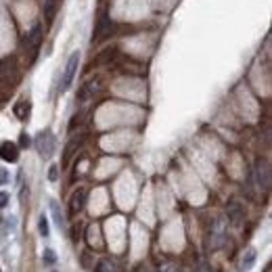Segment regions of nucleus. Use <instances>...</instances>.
Wrapping results in <instances>:
<instances>
[{
  "instance_id": "1",
  "label": "nucleus",
  "mask_w": 272,
  "mask_h": 272,
  "mask_svg": "<svg viewBox=\"0 0 272 272\" xmlns=\"http://www.w3.org/2000/svg\"><path fill=\"white\" fill-rule=\"evenodd\" d=\"M34 147L38 149L42 159H50L52 153H55V147H57V140H55V134L50 130H40L34 138Z\"/></svg>"
},
{
  "instance_id": "2",
  "label": "nucleus",
  "mask_w": 272,
  "mask_h": 272,
  "mask_svg": "<svg viewBox=\"0 0 272 272\" xmlns=\"http://www.w3.org/2000/svg\"><path fill=\"white\" fill-rule=\"evenodd\" d=\"M80 50H74L69 55V59H67V63H65V69H63V78H61V86H59V92H65L69 86H71V82H74V78H76V74H78V67H80Z\"/></svg>"
},
{
  "instance_id": "3",
  "label": "nucleus",
  "mask_w": 272,
  "mask_h": 272,
  "mask_svg": "<svg viewBox=\"0 0 272 272\" xmlns=\"http://www.w3.org/2000/svg\"><path fill=\"white\" fill-rule=\"evenodd\" d=\"M86 199H88V191L86 189H76L71 193V197H69V213L71 216H76V213H80L84 209Z\"/></svg>"
},
{
  "instance_id": "4",
  "label": "nucleus",
  "mask_w": 272,
  "mask_h": 272,
  "mask_svg": "<svg viewBox=\"0 0 272 272\" xmlns=\"http://www.w3.org/2000/svg\"><path fill=\"white\" fill-rule=\"evenodd\" d=\"M255 178H257V184H260L262 191L270 189V166L266 159H260L255 164Z\"/></svg>"
},
{
  "instance_id": "5",
  "label": "nucleus",
  "mask_w": 272,
  "mask_h": 272,
  "mask_svg": "<svg viewBox=\"0 0 272 272\" xmlns=\"http://www.w3.org/2000/svg\"><path fill=\"white\" fill-rule=\"evenodd\" d=\"M0 157H3L7 164H15L19 159V147L11 140H3L0 142Z\"/></svg>"
},
{
  "instance_id": "6",
  "label": "nucleus",
  "mask_w": 272,
  "mask_h": 272,
  "mask_svg": "<svg viewBox=\"0 0 272 272\" xmlns=\"http://www.w3.org/2000/svg\"><path fill=\"white\" fill-rule=\"evenodd\" d=\"M30 111H32V103L27 101V98H21V101H17L15 107H13V113H15V118L19 122H27V120H30Z\"/></svg>"
},
{
  "instance_id": "7",
  "label": "nucleus",
  "mask_w": 272,
  "mask_h": 272,
  "mask_svg": "<svg viewBox=\"0 0 272 272\" xmlns=\"http://www.w3.org/2000/svg\"><path fill=\"white\" fill-rule=\"evenodd\" d=\"M226 216H228V222L233 226H241L243 220H245V213H243V207L239 203H231L226 209Z\"/></svg>"
},
{
  "instance_id": "8",
  "label": "nucleus",
  "mask_w": 272,
  "mask_h": 272,
  "mask_svg": "<svg viewBox=\"0 0 272 272\" xmlns=\"http://www.w3.org/2000/svg\"><path fill=\"white\" fill-rule=\"evenodd\" d=\"M48 205H50V213H52V220H55V224L61 228V231H65L67 228V224H65V213H63V209H61V205L55 201V199H50L48 201Z\"/></svg>"
},
{
  "instance_id": "9",
  "label": "nucleus",
  "mask_w": 272,
  "mask_h": 272,
  "mask_svg": "<svg viewBox=\"0 0 272 272\" xmlns=\"http://www.w3.org/2000/svg\"><path fill=\"white\" fill-rule=\"evenodd\" d=\"M94 272H122V264L111 260V257H103V260L96 264Z\"/></svg>"
},
{
  "instance_id": "10",
  "label": "nucleus",
  "mask_w": 272,
  "mask_h": 272,
  "mask_svg": "<svg viewBox=\"0 0 272 272\" xmlns=\"http://www.w3.org/2000/svg\"><path fill=\"white\" fill-rule=\"evenodd\" d=\"M96 90H98V82L96 80H88L82 86V90H80V101H86V98L92 96Z\"/></svg>"
},
{
  "instance_id": "11",
  "label": "nucleus",
  "mask_w": 272,
  "mask_h": 272,
  "mask_svg": "<svg viewBox=\"0 0 272 272\" xmlns=\"http://www.w3.org/2000/svg\"><path fill=\"white\" fill-rule=\"evenodd\" d=\"M255 264V249H247L241 257V264H239V270H249L251 266Z\"/></svg>"
},
{
  "instance_id": "12",
  "label": "nucleus",
  "mask_w": 272,
  "mask_h": 272,
  "mask_svg": "<svg viewBox=\"0 0 272 272\" xmlns=\"http://www.w3.org/2000/svg\"><path fill=\"white\" fill-rule=\"evenodd\" d=\"M38 231H40L42 237H48V235H50V231H48V220H46L44 213H42L40 220H38Z\"/></svg>"
},
{
  "instance_id": "13",
  "label": "nucleus",
  "mask_w": 272,
  "mask_h": 272,
  "mask_svg": "<svg viewBox=\"0 0 272 272\" xmlns=\"http://www.w3.org/2000/svg\"><path fill=\"white\" fill-rule=\"evenodd\" d=\"M42 260H44L46 266H52V264H57V255H55L52 249H44V253H42Z\"/></svg>"
},
{
  "instance_id": "14",
  "label": "nucleus",
  "mask_w": 272,
  "mask_h": 272,
  "mask_svg": "<svg viewBox=\"0 0 272 272\" xmlns=\"http://www.w3.org/2000/svg\"><path fill=\"white\" fill-rule=\"evenodd\" d=\"M19 149H27V147H32V138L30 136H27L25 132H21L19 134V145H17Z\"/></svg>"
},
{
  "instance_id": "15",
  "label": "nucleus",
  "mask_w": 272,
  "mask_h": 272,
  "mask_svg": "<svg viewBox=\"0 0 272 272\" xmlns=\"http://www.w3.org/2000/svg\"><path fill=\"white\" fill-rule=\"evenodd\" d=\"M11 182V174L5 170V168H0V187H5V184Z\"/></svg>"
},
{
  "instance_id": "16",
  "label": "nucleus",
  "mask_w": 272,
  "mask_h": 272,
  "mask_svg": "<svg viewBox=\"0 0 272 272\" xmlns=\"http://www.w3.org/2000/svg\"><path fill=\"white\" fill-rule=\"evenodd\" d=\"M57 178H59V168L50 166V170H48V180H50V182H57Z\"/></svg>"
},
{
  "instance_id": "17",
  "label": "nucleus",
  "mask_w": 272,
  "mask_h": 272,
  "mask_svg": "<svg viewBox=\"0 0 272 272\" xmlns=\"http://www.w3.org/2000/svg\"><path fill=\"white\" fill-rule=\"evenodd\" d=\"M157 272H178V268L174 264H161V268L157 270Z\"/></svg>"
},
{
  "instance_id": "18",
  "label": "nucleus",
  "mask_w": 272,
  "mask_h": 272,
  "mask_svg": "<svg viewBox=\"0 0 272 272\" xmlns=\"http://www.w3.org/2000/svg\"><path fill=\"white\" fill-rule=\"evenodd\" d=\"M9 193H0V209H5L7 207V203H9Z\"/></svg>"
},
{
  "instance_id": "19",
  "label": "nucleus",
  "mask_w": 272,
  "mask_h": 272,
  "mask_svg": "<svg viewBox=\"0 0 272 272\" xmlns=\"http://www.w3.org/2000/svg\"><path fill=\"white\" fill-rule=\"evenodd\" d=\"M136 272H155L149 264H138V268H136Z\"/></svg>"
},
{
  "instance_id": "20",
  "label": "nucleus",
  "mask_w": 272,
  "mask_h": 272,
  "mask_svg": "<svg viewBox=\"0 0 272 272\" xmlns=\"http://www.w3.org/2000/svg\"><path fill=\"white\" fill-rule=\"evenodd\" d=\"M0 272H3V270H0Z\"/></svg>"
}]
</instances>
